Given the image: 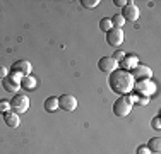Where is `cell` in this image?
Here are the masks:
<instances>
[{
    "instance_id": "4fadbf2b",
    "label": "cell",
    "mask_w": 161,
    "mask_h": 154,
    "mask_svg": "<svg viewBox=\"0 0 161 154\" xmlns=\"http://www.w3.org/2000/svg\"><path fill=\"white\" fill-rule=\"evenodd\" d=\"M137 62H139V57L137 55H125L124 60H122V69L124 70H132L137 65Z\"/></svg>"
},
{
    "instance_id": "7c38bea8",
    "label": "cell",
    "mask_w": 161,
    "mask_h": 154,
    "mask_svg": "<svg viewBox=\"0 0 161 154\" xmlns=\"http://www.w3.org/2000/svg\"><path fill=\"white\" fill-rule=\"evenodd\" d=\"M3 122H5V125L10 127V129H17V127L21 125V118H19V115L14 113V111H7V113L3 115Z\"/></svg>"
},
{
    "instance_id": "2e32d148",
    "label": "cell",
    "mask_w": 161,
    "mask_h": 154,
    "mask_svg": "<svg viewBox=\"0 0 161 154\" xmlns=\"http://www.w3.org/2000/svg\"><path fill=\"white\" fill-rule=\"evenodd\" d=\"M147 149L151 152H159L161 151V139L159 137H153L151 140L147 142Z\"/></svg>"
},
{
    "instance_id": "30bf717a",
    "label": "cell",
    "mask_w": 161,
    "mask_h": 154,
    "mask_svg": "<svg viewBox=\"0 0 161 154\" xmlns=\"http://www.w3.org/2000/svg\"><path fill=\"white\" fill-rule=\"evenodd\" d=\"M2 86L7 92H17L21 87V79L16 75H7L5 79H2Z\"/></svg>"
},
{
    "instance_id": "8992f818",
    "label": "cell",
    "mask_w": 161,
    "mask_h": 154,
    "mask_svg": "<svg viewBox=\"0 0 161 154\" xmlns=\"http://www.w3.org/2000/svg\"><path fill=\"white\" fill-rule=\"evenodd\" d=\"M58 108H62L64 111H74L75 108H77V99H75V96L72 94H62L58 98Z\"/></svg>"
},
{
    "instance_id": "5b68a950",
    "label": "cell",
    "mask_w": 161,
    "mask_h": 154,
    "mask_svg": "<svg viewBox=\"0 0 161 154\" xmlns=\"http://www.w3.org/2000/svg\"><path fill=\"white\" fill-rule=\"evenodd\" d=\"M106 34V43H108L110 46H120L122 43H124V31L122 29H117V28H112L108 31Z\"/></svg>"
},
{
    "instance_id": "d4e9b609",
    "label": "cell",
    "mask_w": 161,
    "mask_h": 154,
    "mask_svg": "<svg viewBox=\"0 0 161 154\" xmlns=\"http://www.w3.org/2000/svg\"><path fill=\"white\" fill-rule=\"evenodd\" d=\"M113 3H115L117 7H125L129 2H127V0H113Z\"/></svg>"
},
{
    "instance_id": "277c9868",
    "label": "cell",
    "mask_w": 161,
    "mask_h": 154,
    "mask_svg": "<svg viewBox=\"0 0 161 154\" xmlns=\"http://www.w3.org/2000/svg\"><path fill=\"white\" fill-rule=\"evenodd\" d=\"M31 72H33L31 62H28V60H17V62H14V65H12V75L22 79V77H26V75H31Z\"/></svg>"
},
{
    "instance_id": "7402d4cb",
    "label": "cell",
    "mask_w": 161,
    "mask_h": 154,
    "mask_svg": "<svg viewBox=\"0 0 161 154\" xmlns=\"http://www.w3.org/2000/svg\"><path fill=\"white\" fill-rule=\"evenodd\" d=\"M151 127H153L154 130H161V118H159V117H154V118H153V120H151Z\"/></svg>"
},
{
    "instance_id": "6da1fadb",
    "label": "cell",
    "mask_w": 161,
    "mask_h": 154,
    "mask_svg": "<svg viewBox=\"0 0 161 154\" xmlns=\"http://www.w3.org/2000/svg\"><path fill=\"white\" fill-rule=\"evenodd\" d=\"M108 84H110V89L113 92H117V94H120V96H127L129 92L134 89L136 80H134V77L129 70L117 69V70H113L112 74H110Z\"/></svg>"
},
{
    "instance_id": "ba28073f",
    "label": "cell",
    "mask_w": 161,
    "mask_h": 154,
    "mask_svg": "<svg viewBox=\"0 0 161 154\" xmlns=\"http://www.w3.org/2000/svg\"><path fill=\"white\" fill-rule=\"evenodd\" d=\"M139 14H141L139 7H137L134 2H129L127 5L124 7V12H122V17H124L125 21H137V19H139Z\"/></svg>"
},
{
    "instance_id": "9c48e42d",
    "label": "cell",
    "mask_w": 161,
    "mask_h": 154,
    "mask_svg": "<svg viewBox=\"0 0 161 154\" xmlns=\"http://www.w3.org/2000/svg\"><path fill=\"white\" fill-rule=\"evenodd\" d=\"M132 77H134V80H144V79H151V75H153V70L147 67V65H141V63H137L136 67L132 69Z\"/></svg>"
},
{
    "instance_id": "484cf974",
    "label": "cell",
    "mask_w": 161,
    "mask_h": 154,
    "mask_svg": "<svg viewBox=\"0 0 161 154\" xmlns=\"http://www.w3.org/2000/svg\"><path fill=\"white\" fill-rule=\"evenodd\" d=\"M5 77H7V69L0 65V79H5Z\"/></svg>"
},
{
    "instance_id": "e0dca14e",
    "label": "cell",
    "mask_w": 161,
    "mask_h": 154,
    "mask_svg": "<svg viewBox=\"0 0 161 154\" xmlns=\"http://www.w3.org/2000/svg\"><path fill=\"white\" fill-rule=\"evenodd\" d=\"M110 21H112V26H113V28H117V29H122V28H124V24H125V19L122 17V14H115Z\"/></svg>"
},
{
    "instance_id": "5bb4252c",
    "label": "cell",
    "mask_w": 161,
    "mask_h": 154,
    "mask_svg": "<svg viewBox=\"0 0 161 154\" xmlns=\"http://www.w3.org/2000/svg\"><path fill=\"white\" fill-rule=\"evenodd\" d=\"M36 84H38V80H36V77H33V75H26L21 79V87H24V89L31 91L36 87Z\"/></svg>"
},
{
    "instance_id": "9a60e30c",
    "label": "cell",
    "mask_w": 161,
    "mask_h": 154,
    "mask_svg": "<svg viewBox=\"0 0 161 154\" xmlns=\"http://www.w3.org/2000/svg\"><path fill=\"white\" fill-rule=\"evenodd\" d=\"M57 108H58V98L50 96V98L45 99V110H47V111H50V113H55Z\"/></svg>"
},
{
    "instance_id": "52a82bcc",
    "label": "cell",
    "mask_w": 161,
    "mask_h": 154,
    "mask_svg": "<svg viewBox=\"0 0 161 154\" xmlns=\"http://www.w3.org/2000/svg\"><path fill=\"white\" fill-rule=\"evenodd\" d=\"M134 87H136V91L139 92V94H144L146 98H147V96H151L153 92L156 91V84H154V82H151L149 79L137 80V84H134Z\"/></svg>"
},
{
    "instance_id": "7a4b0ae2",
    "label": "cell",
    "mask_w": 161,
    "mask_h": 154,
    "mask_svg": "<svg viewBox=\"0 0 161 154\" xmlns=\"http://www.w3.org/2000/svg\"><path fill=\"white\" fill-rule=\"evenodd\" d=\"M9 103H10V110H12L14 113H17V115L26 113L28 108H29V98L26 94H16Z\"/></svg>"
},
{
    "instance_id": "8fae6325",
    "label": "cell",
    "mask_w": 161,
    "mask_h": 154,
    "mask_svg": "<svg viewBox=\"0 0 161 154\" xmlns=\"http://www.w3.org/2000/svg\"><path fill=\"white\" fill-rule=\"evenodd\" d=\"M117 67H118V63L112 57H101L98 62V69L101 72H106V74H112L113 70H117Z\"/></svg>"
},
{
    "instance_id": "cb8c5ba5",
    "label": "cell",
    "mask_w": 161,
    "mask_h": 154,
    "mask_svg": "<svg viewBox=\"0 0 161 154\" xmlns=\"http://www.w3.org/2000/svg\"><path fill=\"white\" fill-rule=\"evenodd\" d=\"M136 103H137V105H141V106H144V105H147V103H149V99L146 98V96H142V98H139Z\"/></svg>"
},
{
    "instance_id": "d6986e66",
    "label": "cell",
    "mask_w": 161,
    "mask_h": 154,
    "mask_svg": "<svg viewBox=\"0 0 161 154\" xmlns=\"http://www.w3.org/2000/svg\"><path fill=\"white\" fill-rule=\"evenodd\" d=\"M80 3H82V7H86V9H94V7H98L99 0H80Z\"/></svg>"
},
{
    "instance_id": "44dd1931",
    "label": "cell",
    "mask_w": 161,
    "mask_h": 154,
    "mask_svg": "<svg viewBox=\"0 0 161 154\" xmlns=\"http://www.w3.org/2000/svg\"><path fill=\"white\" fill-rule=\"evenodd\" d=\"M7 111H10V103L5 101V99H0V113L5 115Z\"/></svg>"
},
{
    "instance_id": "3957f363",
    "label": "cell",
    "mask_w": 161,
    "mask_h": 154,
    "mask_svg": "<svg viewBox=\"0 0 161 154\" xmlns=\"http://www.w3.org/2000/svg\"><path fill=\"white\" fill-rule=\"evenodd\" d=\"M130 111H132V103L129 101L127 96H120L113 105V113L117 117H127Z\"/></svg>"
},
{
    "instance_id": "ac0fdd59",
    "label": "cell",
    "mask_w": 161,
    "mask_h": 154,
    "mask_svg": "<svg viewBox=\"0 0 161 154\" xmlns=\"http://www.w3.org/2000/svg\"><path fill=\"white\" fill-rule=\"evenodd\" d=\"M113 26H112V21H110V17H103L101 21H99V29L101 31H105V33H108L110 29H112Z\"/></svg>"
},
{
    "instance_id": "ffe728a7",
    "label": "cell",
    "mask_w": 161,
    "mask_h": 154,
    "mask_svg": "<svg viewBox=\"0 0 161 154\" xmlns=\"http://www.w3.org/2000/svg\"><path fill=\"white\" fill-rule=\"evenodd\" d=\"M125 55H127V53H125L124 50H117V52H115L113 55H112V58H113V60L118 63V62H122V60H124V57H125Z\"/></svg>"
},
{
    "instance_id": "603a6c76",
    "label": "cell",
    "mask_w": 161,
    "mask_h": 154,
    "mask_svg": "<svg viewBox=\"0 0 161 154\" xmlns=\"http://www.w3.org/2000/svg\"><path fill=\"white\" fill-rule=\"evenodd\" d=\"M136 154H151V151L147 149V146H139L137 151H136Z\"/></svg>"
}]
</instances>
